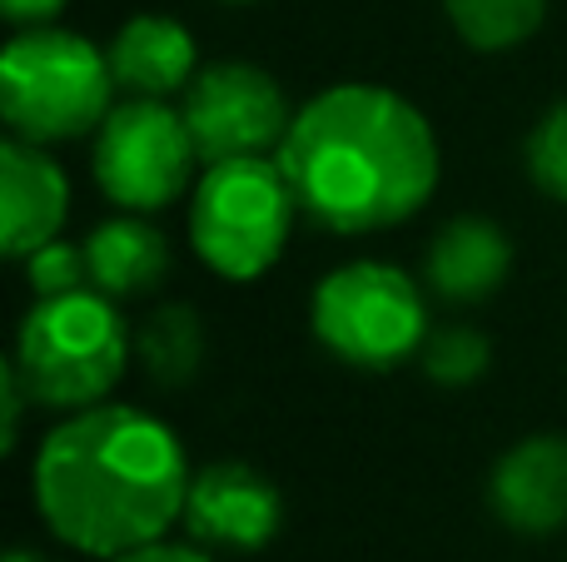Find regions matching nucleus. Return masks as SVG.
<instances>
[{
	"instance_id": "f257e3e1",
	"label": "nucleus",
	"mask_w": 567,
	"mask_h": 562,
	"mask_svg": "<svg viewBox=\"0 0 567 562\" xmlns=\"http://www.w3.org/2000/svg\"><path fill=\"white\" fill-rule=\"evenodd\" d=\"M30 478L50 533L110 562L159 543L185 518L195 473L169 424L130 404H95L50 428Z\"/></svg>"
},
{
	"instance_id": "f03ea898",
	"label": "nucleus",
	"mask_w": 567,
	"mask_h": 562,
	"mask_svg": "<svg viewBox=\"0 0 567 562\" xmlns=\"http://www.w3.org/2000/svg\"><path fill=\"white\" fill-rule=\"evenodd\" d=\"M299 215L333 235H373L413 219L439 189V139L403 95L333 85L293 115L279 145Z\"/></svg>"
},
{
	"instance_id": "7ed1b4c3",
	"label": "nucleus",
	"mask_w": 567,
	"mask_h": 562,
	"mask_svg": "<svg viewBox=\"0 0 567 562\" xmlns=\"http://www.w3.org/2000/svg\"><path fill=\"white\" fill-rule=\"evenodd\" d=\"M115 304L120 299L85 284L70 294H45L25 309L16 339V374L40 408L80 414L105 404L110 388L125 378L135 339Z\"/></svg>"
},
{
	"instance_id": "20e7f679",
	"label": "nucleus",
	"mask_w": 567,
	"mask_h": 562,
	"mask_svg": "<svg viewBox=\"0 0 567 562\" xmlns=\"http://www.w3.org/2000/svg\"><path fill=\"white\" fill-rule=\"evenodd\" d=\"M115 70L100 45L55 25L16 35L0 55V115L30 145H60L105 125L115 110Z\"/></svg>"
},
{
	"instance_id": "39448f33",
	"label": "nucleus",
	"mask_w": 567,
	"mask_h": 562,
	"mask_svg": "<svg viewBox=\"0 0 567 562\" xmlns=\"http://www.w3.org/2000/svg\"><path fill=\"white\" fill-rule=\"evenodd\" d=\"M299 215L279 159H219L189 189V244L215 274L249 284L279 264Z\"/></svg>"
},
{
	"instance_id": "423d86ee",
	"label": "nucleus",
	"mask_w": 567,
	"mask_h": 562,
	"mask_svg": "<svg viewBox=\"0 0 567 562\" xmlns=\"http://www.w3.org/2000/svg\"><path fill=\"white\" fill-rule=\"evenodd\" d=\"M309 324L333 358L353 368H399L429 344V299L403 269L383 259H353L319 279Z\"/></svg>"
},
{
	"instance_id": "0eeeda50",
	"label": "nucleus",
	"mask_w": 567,
	"mask_h": 562,
	"mask_svg": "<svg viewBox=\"0 0 567 562\" xmlns=\"http://www.w3.org/2000/svg\"><path fill=\"white\" fill-rule=\"evenodd\" d=\"M195 159L199 149L185 125V110H175L169 100L130 95L95 129V179L110 205L130 215H155L175 205L189 189Z\"/></svg>"
},
{
	"instance_id": "6e6552de",
	"label": "nucleus",
	"mask_w": 567,
	"mask_h": 562,
	"mask_svg": "<svg viewBox=\"0 0 567 562\" xmlns=\"http://www.w3.org/2000/svg\"><path fill=\"white\" fill-rule=\"evenodd\" d=\"M179 110H185V125L205 165L269 155L284 145L293 125V110L284 100L279 80L259 65H245V60L199 65V75L179 95Z\"/></svg>"
},
{
	"instance_id": "1a4fd4ad",
	"label": "nucleus",
	"mask_w": 567,
	"mask_h": 562,
	"mask_svg": "<svg viewBox=\"0 0 567 562\" xmlns=\"http://www.w3.org/2000/svg\"><path fill=\"white\" fill-rule=\"evenodd\" d=\"M189 538L229 553H259L275 543L284 523V498L259 468L249 464H209L189 478L185 518Z\"/></svg>"
},
{
	"instance_id": "9d476101",
	"label": "nucleus",
	"mask_w": 567,
	"mask_h": 562,
	"mask_svg": "<svg viewBox=\"0 0 567 562\" xmlns=\"http://www.w3.org/2000/svg\"><path fill=\"white\" fill-rule=\"evenodd\" d=\"M488 503L498 523L523 538L567 528V438L533 434L513 444L488 478Z\"/></svg>"
},
{
	"instance_id": "9b49d317",
	"label": "nucleus",
	"mask_w": 567,
	"mask_h": 562,
	"mask_svg": "<svg viewBox=\"0 0 567 562\" xmlns=\"http://www.w3.org/2000/svg\"><path fill=\"white\" fill-rule=\"evenodd\" d=\"M70 205V185L45 145L10 135L0 145V219H6V254L25 259L40 244L60 239Z\"/></svg>"
},
{
	"instance_id": "f8f14e48",
	"label": "nucleus",
	"mask_w": 567,
	"mask_h": 562,
	"mask_svg": "<svg viewBox=\"0 0 567 562\" xmlns=\"http://www.w3.org/2000/svg\"><path fill=\"white\" fill-rule=\"evenodd\" d=\"M115 85L135 100H169L185 95L199 75V50L179 20L169 15H130L105 45Z\"/></svg>"
},
{
	"instance_id": "ddd939ff",
	"label": "nucleus",
	"mask_w": 567,
	"mask_h": 562,
	"mask_svg": "<svg viewBox=\"0 0 567 562\" xmlns=\"http://www.w3.org/2000/svg\"><path fill=\"white\" fill-rule=\"evenodd\" d=\"M513 269V239L503 235L493 219L463 215L449 219V225L433 235L429 259H423V279L439 299L449 304H478V299H493L498 284Z\"/></svg>"
},
{
	"instance_id": "4468645a",
	"label": "nucleus",
	"mask_w": 567,
	"mask_h": 562,
	"mask_svg": "<svg viewBox=\"0 0 567 562\" xmlns=\"http://www.w3.org/2000/svg\"><path fill=\"white\" fill-rule=\"evenodd\" d=\"M90 284L110 299H140L169 274V244L145 215H115L85 239Z\"/></svg>"
},
{
	"instance_id": "2eb2a0df",
	"label": "nucleus",
	"mask_w": 567,
	"mask_h": 562,
	"mask_svg": "<svg viewBox=\"0 0 567 562\" xmlns=\"http://www.w3.org/2000/svg\"><path fill=\"white\" fill-rule=\"evenodd\" d=\"M135 354L145 364L150 384H159V388L189 384L199 374V364H205V319L185 304H159L140 324Z\"/></svg>"
},
{
	"instance_id": "dca6fc26",
	"label": "nucleus",
	"mask_w": 567,
	"mask_h": 562,
	"mask_svg": "<svg viewBox=\"0 0 567 562\" xmlns=\"http://www.w3.org/2000/svg\"><path fill=\"white\" fill-rule=\"evenodd\" d=\"M443 6H449V20L463 35V45L483 50V55L523 45L548 15V0H443Z\"/></svg>"
},
{
	"instance_id": "f3484780",
	"label": "nucleus",
	"mask_w": 567,
	"mask_h": 562,
	"mask_svg": "<svg viewBox=\"0 0 567 562\" xmlns=\"http://www.w3.org/2000/svg\"><path fill=\"white\" fill-rule=\"evenodd\" d=\"M419 364H423V374L439 378V384H473V378H483V368H488V339L463 324L439 329V334H429Z\"/></svg>"
},
{
	"instance_id": "a211bd4d",
	"label": "nucleus",
	"mask_w": 567,
	"mask_h": 562,
	"mask_svg": "<svg viewBox=\"0 0 567 562\" xmlns=\"http://www.w3.org/2000/svg\"><path fill=\"white\" fill-rule=\"evenodd\" d=\"M528 175L548 199L567 205V100L548 110L528 135Z\"/></svg>"
},
{
	"instance_id": "6ab92c4d",
	"label": "nucleus",
	"mask_w": 567,
	"mask_h": 562,
	"mask_svg": "<svg viewBox=\"0 0 567 562\" xmlns=\"http://www.w3.org/2000/svg\"><path fill=\"white\" fill-rule=\"evenodd\" d=\"M25 279H30V289H35V299L85 289L90 284L85 244H70V239H50V244H40L35 254H25Z\"/></svg>"
},
{
	"instance_id": "aec40b11",
	"label": "nucleus",
	"mask_w": 567,
	"mask_h": 562,
	"mask_svg": "<svg viewBox=\"0 0 567 562\" xmlns=\"http://www.w3.org/2000/svg\"><path fill=\"white\" fill-rule=\"evenodd\" d=\"M25 404H35L30 398V388L20 384V374H16V364H6L0 368V414H6V428H0V448H16V438H20V418H25Z\"/></svg>"
},
{
	"instance_id": "412c9836",
	"label": "nucleus",
	"mask_w": 567,
	"mask_h": 562,
	"mask_svg": "<svg viewBox=\"0 0 567 562\" xmlns=\"http://www.w3.org/2000/svg\"><path fill=\"white\" fill-rule=\"evenodd\" d=\"M110 562H215L205 553V548H189V543H150V548H135V553H125V558H110Z\"/></svg>"
},
{
	"instance_id": "4be33fe9",
	"label": "nucleus",
	"mask_w": 567,
	"mask_h": 562,
	"mask_svg": "<svg viewBox=\"0 0 567 562\" xmlns=\"http://www.w3.org/2000/svg\"><path fill=\"white\" fill-rule=\"evenodd\" d=\"M65 6H70V0H0L6 20H16V25H25V30L50 25V20H55Z\"/></svg>"
},
{
	"instance_id": "5701e85b",
	"label": "nucleus",
	"mask_w": 567,
	"mask_h": 562,
	"mask_svg": "<svg viewBox=\"0 0 567 562\" xmlns=\"http://www.w3.org/2000/svg\"><path fill=\"white\" fill-rule=\"evenodd\" d=\"M0 562H55V558H45V553H30V548H10Z\"/></svg>"
},
{
	"instance_id": "b1692460",
	"label": "nucleus",
	"mask_w": 567,
	"mask_h": 562,
	"mask_svg": "<svg viewBox=\"0 0 567 562\" xmlns=\"http://www.w3.org/2000/svg\"><path fill=\"white\" fill-rule=\"evenodd\" d=\"M239 6H245V0H239Z\"/></svg>"
}]
</instances>
